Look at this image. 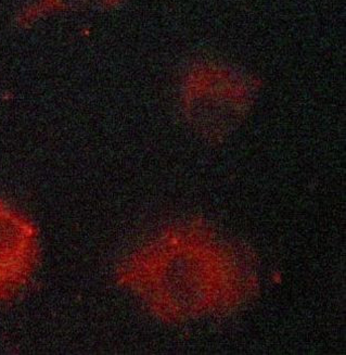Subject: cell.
Masks as SVG:
<instances>
[{
    "label": "cell",
    "instance_id": "7a4b0ae2",
    "mask_svg": "<svg viewBox=\"0 0 346 355\" xmlns=\"http://www.w3.org/2000/svg\"><path fill=\"white\" fill-rule=\"evenodd\" d=\"M111 1L112 0H38L37 3L23 12L21 15V22L31 23L49 13L83 10L103 6Z\"/></svg>",
    "mask_w": 346,
    "mask_h": 355
},
{
    "label": "cell",
    "instance_id": "6da1fadb",
    "mask_svg": "<svg viewBox=\"0 0 346 355\" xmlns=\"http://www.w3.org/2000/svg\"><path fill=\"white\" fill-rule=\"evenodd\" d=\"M36 238L22 216L0 209V301L24 285L35 262Z\"/></svg>",
    "mask_w": 346,
    "mask_h": 355
}]
</instances>
